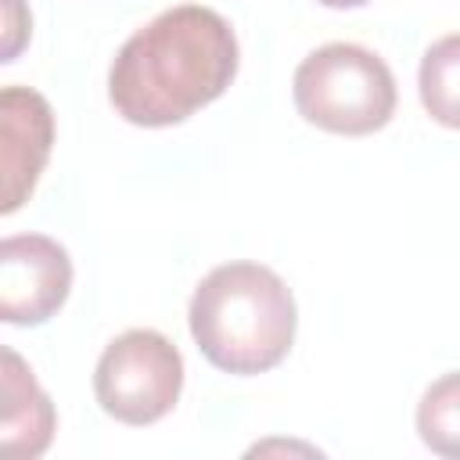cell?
Here are the masks:
<instances>
[{
	"label": "cell",
	"mask_w": 460,
	"mask_h": 460,
	"mask_svg": "<svg viewBox=\"0 0 460 460\" xmlns=\"http://www.w3.org/2000/svg\"><path fill=\"white\" fill-rule=\"evenodd\" d=\"M417 90L424 111L438 126L460 129V32H449L424 50Z\"/></svg>",
	"instance_id": "8"
},
{
	"label": "cell",
	"mask_w": 460,
	"mask_h": 460,
	"mask_svg": "<svg viewBox=\"0 0 460 460\" xmlns=\"http://www.w3.org/2000/svg\"><path fill=\"white\" fill-rule=\"evenodd\" d=\"M54 144V111L43 93L29 86H4L0 93V212L11 216L36 187Z\"/></svg>",
	"instance_id": "6"
},
{
	"label": "cell",
	"mask_w": 460,
	"mask_h": 460,
	"mask_svg": "<svg viewBox=\"0 0 460 460\" xmlns=\"http://www.w3.org/2000/svg\"><path fill=\"white\" fill-rule=\"evenodd\" d=\"M29 32H32V18H29L25 4L22 0H4V58L0 61H14L18 50L25 47Z\"/></svg>",
	"instance_id": "10"
},
{
	"label": "cell",
	"mask_w": 460,
	"mask_h": 460,
	"mask_svg": "<svg viewBox=\"0 0 460 460\" xmlns=\"http://www.w3.org/2000/svg\"><path fill=\"white\" fill-rule=\"evenodd\" d=\"M58 428L50 395L36 385L32 370L14 349H4V413H0V449L14 460L40 456Z\"/></svg>",
	"instance_id": "7"
},
{
	"label": "cell",
	"mask_w": 460,
	"mask_h": 460,
	"mask_svg": "<svg viewBox=\"0 0 460 460\" xmlns=\"http://www.w3.org/2000/svg\"><path fill=\"white\" fill-rule=\"evenodd\" d=\"M417 431L431 453L460 460V370L428 385L417 402Z\"/></svg>",
	"instance_id": "9"
},
{
	"label": "cell",
	"mask_w": 460,
	"mask_h": 460,
	"mask_svg": "<svg viewBox=\"0 0 460 460\" xmlns=\"http://www.w3.org/2000/svg\"><path fill=\"white\" fill-rule=\"evenodd\" d=\"M180 388L183 356L151 327H133L108 341L93 367V395L101 410L133 428L162 420L176 406Z\"/></svg>",
	"instance_id": "4"
},
{
	"label": "cell",
	"mask_w": 460,
	"mask_h": 460,
	"mask_svg": "<svg viewBox=\"0 0 460 460\" xmlns=\"http://www.w3.org/2000/svg\"><path fill=\"white\" fill-rule=\"evenodd\" d=\"M237 75L230 22L201 4H180L137 29L108 68L111 108L147 129L176 126L223 97Z\"/></svg>",
	"instance_id": "1"
},
{
	"label": "cell",
	"mask_w": 460,
	"mask_h": 460,
	"mask_svg": "<svg viewBox=\"0 0 460 460\" xmlns=\"http://www.w3.org/2000/svg\"><path fill=\"white\" fill-rule=\"evenodd\" d=\"M316 4H323V7H359L367 0H316Z\"/></svg>",
	"instance_id": "11"
},
{
	"label": "cell",
	"mask_w": 460,
	"mask_h": 460,
	"mask_svg": "<svg viewBox=\"0 0 460 460\" xmlns=\"http://www.w3.org/2000/svg\"><path fill=\"white\" fill-rule=\"evenodd\" d=\"M295 108L305 122L363 137L395 115V75L392 68L359 43H323L295 68Z\"/></svg>",
	"instance_id": "3"
},
{
	"label": "cell",
	"mask_w": 460,
	"mask_h": 460,
	"mask_svg": "<svg viewBox=\"0 0 460 460\" xmlns=\"http://www.w3.org/2000/svg\"><path fill=\"white\" fill-rule=\"evenodd\" d=\"M72 259L47 234H14L0 244V320L14 327L47 323L68 298Z\"/></svg>",
	"instance_id": "5"
},
{
	"label": "cell",
	"mask_w": 460,
	"mask_h": 460,
	"mask_svg": "<svg viewBox=\"0 0 460 460\" xmlns=\"http://www.w3.org/2000/svg\"><path fill=\"white\" fill-rule=\"evenodd\" d=\"M190 334L201 356L226 374L273 370L298 327L291 288L259 262H223L190 295Z\"/></svg>",
	"instance_id": "2"
}]
</instances>
